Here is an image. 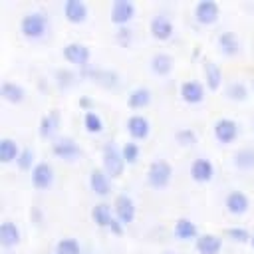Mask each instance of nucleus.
Returning <instances> with one entry per match:
<instances>
[{"instance_id":"1","label":"nucleus","mask_w":254,"mask_h":254,"mask_svg":"<svg viewBox=\"0 0 254 254\" xmlns=\"http://www.w3.org/2000/svg\"><path fill=\"white\" fill-rule=\"evenodd\" d=\"M20 32L28 40H40L50 32V16L42 10L26 12L20 18Z\"/></svg>"},{"instance_id":"2","label":"nucleus","mask_w":254,"mask_h":254,"mask_svg":"<svg viewBox=\"0 0 254 254\" xmlns=\"http://www.w3.org/2000/svg\"><path fill=\"white\" fill-rule=\"evenodd\" d=\"M101 163H103V171L109 175V179H119L127 167L125 159H123V153H121V147L115 143V141H107L101 149Z\"/></svg>"},{"instance_id":"3","label":"nucleus","mask_w":254,"mask_h":254,"mask_svg":"<svg viewBox=\"0 0 254 254\" xmlns=\"http://www.w3.org/2000/svg\"><path fill=\"white\" fill-rule=\"evenodd\" d=\"M173 179V165L165 159H155L147 169V183L153 189H165L169 187Z\"/></svg>"},{"instance_id":"4","label":"nucleus","mask_w":254,"mask_h":254,"mask_svg":"<svg viewBox=\"0 0 254 254\" xmlns=\"http://www.w3.org/2000/svg\"><path fill=\"white\" fill-rule=\"evenodd\" d=\"M212 133H214V139H216L218 143L228 145V143H234V141L238 139V135H240V125H238L234 119H230V117H220V119L214 121Z\"/></svg>"},{"instance_id":"5","label":"nucleus","mask_w":254,"mask_h":254,"mask_svg":"<svg viewBox=\"0 0 254 254\" xmlns=\"http://www.w3.org/2000/svg\"><path fill=\"white\" fill-rule=\"evenodd\" d=\"M113 214H115V218H117L123 226L131 224V222L135 220V214H137L135 200H133L129 194H125V192L117 194L115 200H113Z\"/></svg>"},{"instance_id":"6","label":"nucleus","mask_w":254,"mask_h":254,"mask_svg":"<svg viewBox=\"0 0 254 254\" xmlns=\"http://www.w3.org/2000/svg\"><path fill=\"white\" fill-rule=\"evenodd\" d=\"M62 54H64V60L65 62H69L73 65H79V67H87V64L91 60V50L85 44H81V42H69V44H65L64 50H62Z\"/></svg>"},{"instance_id":"7","label":"nucleus","mask_w":254,"mask_h":254,"mask_svg":"<svg viewBox=\"0 0 254 254\" xmlns=\"http://www.w3.org/2000/svg\"><path fill=\"white\" fill-rule=\"evenodd\" d=\"M109 18H111V22L117 28L127 26L135 18V4H133V0H113L111 10H109Z\"/></svg>"},{"instance_id":"8","label":"nucleus","mask_w":254,"mask_h":254,"mask_svg":"<svg viewBox=\"0 0 254 254\" xmlns=\"http://www.w3.org/2000/svg\"><path fill=\"white\" fill-rule=\"evenodd\" d=\"M220 18V4L216 0H198L194 4V20L202 26H210Z\"/></svg>"},{"instance_id":"9","label":"nucleus","mask_w":254,"mask_h":254,"mask_svg":"<svg viewBox=\"0 0 254 254\" xmlns=\"http://www.w3.org/2000/svg\"><path fill=\"white\" fill-rule=\"evenodd\" d=\"M52 153H54L58 159L73 161V159H77V157L81 155V149H79V145L75 143L73 137L64 135V137H58V139L52 143Z\"/></svg>"},{"instance_id":"10","label":"nucleus","mask_w":254,"mask_h":254,"mask_svg":"<svg viewBox=\"0 0 254 254\" xmlns=\"http://www.w3.org/2000/svg\"><path fill=\"white\" fill-rule=\"evenodd\" d=\"M32 185L38 189V190H46L54 185V179H56V173H54V167L52 163L48 161H38L36 167L32 169Z\"/></svg>"},{"instance_id":"11","label":"nucleus","mask_w":254,"mask_h":254,"mask_svg":"<svg viewBox=\"0 0 254 254\" xmlns=\"http://www.w3.org/2000/svg\"><path fill=\"white\" fill-rule=\"evenodd\" d=\"M149 32H151V36H153L155 40L165 42V40H169V38L175 34V24H173V20H171L169 16L157 14V16H153L151 22H149Z\"/></svg>"},{"instance_id":"12","label":"nucleus","mask_w":254,"mask_h":254,"mask_svg":"<svg viewBox=\"0 0 254 254\" xmlns=\"http://www.w3.org/2000/svg\"><path fill=\"white\" fill-rule=\"evenodd\" d=\"M125 129H127L131 141H143V139H147L149 133H151V123H149V119H147L145 115L133 113V115L127 119Z\"/></svg>"},{"instance_id":"13","label":"nucleus","mask_w":254,"mask_h":254,"mask_svg":"<svg viewBox=\"0 0 254 254\" xmlns=\"http://www.w3.org/2000/svg\"><path fill=\"white\" fill-rule=\"evenodd\" d=\"M60 123H62L60 109H50L46 115H42V119L38 123V135L42 139H54L60 129Z\"/></svg>"},{"instance_id":"14","label":"nucleus","mask_w":254,"mask_h":254,"mask_svg":"<svg viewBox=\"0 0 254 254\" xmlns=\"http://www.w3.org/2000/svg\"><path fill=\"white\" fill-rule=\"evenodd\" d=\"M179 95H181V99H183L185 103L196 105V103H200V101L204 99L206 93H204V85H202L200 81H196V79H187V81L181 83Z\"/></svg>"},{"instance_id":"15","label":"nucleus","mask_w":254,"mask_h":254,"mask_svg":"<svg viewBox=\"0 0 254 254\" xmlns=\"http://www.w3.org/2000/svg\"><path fill=\"white\" fill-rule=\"evenodd\" d=\"M89 16V8L83 0H65L64 2V18L69 24H83Z\"/></svg>"},{"instance_id":"16","label":"nucleus","mask_w":254,"mask_h":254,"mask_svg":"<svg viewBox=\"0 0 254 254\" xmlns=\"http://www.w3.org/2000/svg\"><path fill=\"white\" fill-rule=\"evenodd\" d=\"M224 206H226V210H228L230 214L242 216V214L248 212L250 200H248L246 192H242V190H230V192L226 194V198H224Z\"/></svg>"},{"instance_id":"17","label":"nucleus","mask_w":254,"mask_h":254,"mask_svg":"<svg viewBox=\"0 0 254 254\" xmlns=\"http://www.w3.org/2000/svg\"><path fill=\"white\" fill-rule=\"evenodd\" d=\"M20 238H22V232H20V228H18V224L14 220L6 218V220L0 222V246L4 250L14 248L20 242Z\"/></svg>"},{"instance_id":"18","label":"nucleus","mask_w":254,"mask_h":254,"mask_svg":"<svg viewBox=\"0 0 254 254\" xmlns=\"http://www.w3.org/2000/svg\"><path fill=\"white\" fill-rule=\"evenodd\" d=\"M214 177V165L210 159H204V157H198L192 161L190 165V179L194 183H208L212 181Z\"/></svg>"},{"instance_id":"19","label":"nucleus","mask_w":254,"mask_h":254,"mask_svg":"<svg viewBox=\"0 0 254 254\" xmlns=\"http://www.w3.org/2000/svg\"><path fill=\"white\" fill-rule=\"evenodd\" d=\"M89 189L97 196H107L111 192V179H109V175L103 169H99V167L91 169V173H89Z\"/></svg>"},{"instance_id":"20","label":"nucleus","mask_w":254,"mask_h":254,"mask_svg":"<svg viewBox=\"0 0 254 254\" xmlns=\"http://www.w3.org/2000/svg\"><path fill=\"white\" fill-rule=\"evenodd\" d=\"M194 248L198 254H218L222 250V238L212 232H204L194 240Z\"/></svg>"},{"instance_id":"21","label":"nucleus","mask_w":254,"mask_h":254,"mask_svg":"<svg viewBox=\"0 0 254 254\" xmlns=\"http://www.w3.org/2000/svg\"><path fill=\"white\" fill-rule=\"evenodd\" d=\"M0 97L8 103H22L26 99V89L18 81L4 79L2 85H0Z\"/></svg>"},{"instance_id":"22","label":"nucleus","mask_w":254,"mask_h":254,"mask_svg":"<svg viewBox=\"0 0 254 254\" xmlns=\"http://www.w3.org/2000/svg\"><path fill=\"white\" fill-rule=\"evenodd\" d=\"M115 214H113V206H109L107 202H97L93 208H91V220L95 222V226L99 228H107L111 226Z\"/></svg>"},{"instance_id":"23","label":"nucleus","mask_w":254,"mask_h":254,"mask_svg":"<svg viewBox=\"0 0 254 254\" xmlns=\"http://www.w3.org/2000/svg\"><path fill=\"white\" fill-rule=\"evenodd\" d=\"M216 46L224 56H236L240 52V40L234 32H220L216 38Z\"/></svg>"},{"instance_id":"24","label":"nucleus","mask_w":254,"mask_h":254,"mask_svg":"<svg viewBox=\"0 0 254 254\" xmlns=\"http://www.w3.org/2000/svg\"><path fill=\"white\" fill-rule=\"evenodd\" d=\"M202 75H204V85H206L210 91L220 89V85H222V69L218 67V64H214V62H204V65H202Z\"/></svg>"},{"instance_id":"25","label":"nucleus","mask_w":254,"mask_h":254,"mask_svg":"<svg viewBox=\"0 0 254 254\" xmlns=\"http://www.w3.org/2000/svg\"><path fill=\"white\" fill-rule=\"evenodd\" d=\"M151 89L149 87H145V85H137V87H133L131 91H129V95H127V105L131 107V109H145L149 103H151Z\"/></svg>"},{"instance_id":"26","label":"nucleus","mask_w":254,"mask_h":254,"mask_svg":"<svg viewBox=\"0 0 254 254\" xmlns=\"http://www.w3.org/2000/svg\"><path fill=\"white\" fill-rule=\"evenodd\" d=\"M173 58L167 54V52H157V54H153L151 56V62H149V65H151V71L155 73V75H169L171 71H173Z\"/></svg>"},{"instance_id":"27","label":"nucleus","mask_w":254,"mask_h":254,"mask_svg":"<svg viewBox=\"0 0 254 254\" xmlns=\"http://www.w3.org/2000/svg\"><path fill=\"white\" fill-rule=\"evenodd\" d=\"M20 153H22V149L16 143V139H12V137H2L0 139V163L8 165L12 161H18Z\"/></svg>"},{"instance_id":"28","label":"nucleus","mask_w":254,"mask_h":254,"mask_svg":"<svg viewBox=\"0 0 254 254\" xmlns=\"http://www.w3.org/2000/svg\"><path fill=\"white\" fill-rule=\"evenodd\" d=\"M175 236L181 238V240H196L200 234H198L196 224L190 218L181 216V218L175 220Z\"/></svg>"},{"instance_id":"29","label":"nucleus","mask_w":254,"mask_h":254,"mask_svg":"<svg viewBox=\"0 0 254 254\" xmlns=\"http://www.w3.org/2000/svg\"><path fill=\"white\" fill-rule=\"evenodd\" d=\"M87 75L91 77V81H95L97 85H101L105 89H111V87L119 85V75L111 69H91Z\"/></svg>"},{"instance_id":"30","label":"nucleus","mask_w":254,"mask_h":254,"mask_svg":"<svg viewBox=\"0 0 254 254\" xmlns=\"http://www.w3.org/2000/svg\"><path fill=\"white\" fill-rule=\"evenodd\" d=\"M232 163L236 169L248 171L254 167V147H240L234 155H232Z\"/></svg>"},{"instance_id":"31","label":"nucleus","mask_w":254,"mask_h":254,"mask_svg":"<svg viewBox=\"0 0 254 254\" xmlns=\"http://www.w3.org/2000/svg\"><path fill=\"white\" fill-rule=\"evenodd\" d=\"M224 93H226V97H228L230 101H246L248 95H250V93H248V85H246L244 81H240V79L230 81V83L226 85Z\"/></svg>"},{"instance_id":"32","label":"nucleus","mask_w":254,"mask_h":254,"mask_svg":"<svg viewBox=\"0 0 254 254\" xmlns=\"http://www.w3.org/2000/svg\"><path fill=\"white\" fill-rule=\"evenodd\" d=\"M56 254H81V246L77 242V238L73 236H64L56 242Z\"/></svg>"},{"instance_id":"33","label":"nucleus","mask_w":254,"mask_h":254,"mask_svg":"<svg viewBox=\"0 0 254 254\" xmlns=\"http://www.w3.org/2000/svg\"><path fill=\"white\" fill-rule=\"evenodd\" d=\"M83 127H85V131L91 133V135L101 133V131H103V119H101V115H99L97 111H87V113H83Z\"/></svg>"},{"instance_id":"34","label":"nucleus","mask_w":254,"mask_h":254,"mask_svg":"<svg viewBox=\"0 0 254 254\" xmlns=\"http://www.w3.org/2000/svg\"><path fill=\"white\" fill-rule=\"evenodd\" d=\"M121 153H123V159H125L127 165H135L141 157V147L135 141H127V143L121 145Z\"/></svg>"},{"instance_id":"35","label":"nucleus","mask_w":254,"mask_h":254,"mask_svg":"<svg viewBox=\"0 0 254 254\" xmlns=\"http://www.w3.org/2000/svg\"><path fill=\"white\" fill-rule=\"evenodd\" d=\"M75 79H77V75L69 67H60L56 71V83H58L60 89H69L75 83Z\"/></svg>"},{"instance_id":"36","label":"nucleus","mask_w":254,"mask_h":254,"mask_svg":"<svg viewBox=\"0 0 254 254\" xmlns=\"http://www.w3.org/2000/svg\"><path fill=\"white\" fill-rule=\"evenodd\" d=\"M16 165H18L20 171H30L32 173V169L36 167V153L30 147H24L20 157H18V161H16Z\"/></svg>"},{"instance_id":"37","label":"nucleus","mask_w":254,"mask_h":254,"mask_svg":"<svg viewBox=\"0 0 254 254\" xmlns=\"http://www.w3.org/2000/svg\"><path fill=\"white\" fill-rule=\"evenodd\" d=\"M175 139L181 147H189V145H194L196 143V133L190 129V127H183L175 133Z\"/></svg>"},{"instance_id":"38","label":"nucleus","mask_w":254,"mask_h":254,"mask_svg":"<svg viewBox=\"0 0 254 254\" xmlns=\"http://www.w3.org/2000/svg\"><path fill=\"white\" fill-rule=\"evenodd\" d=\"M226 236H228L230 240H234V242H240V244L250 242V238H252V234H250L244 226H230V228L226 230Z\"/></svg>"},{"instance_id":"39","label":"nucleus","mask_w":254,"mask_h":254,"mask_svg":"<svg viewBox=\"0 0 254 254\" xmlns=\"http://www.w3.org/2000/svg\"><path fill=\"white\" fill-rule=\"evenodd\" d=\"M115 40H117L123 48H127V46L131 44V40H133V32L129 30V26H121V28H117V32H115Z\"/></svg>"},{"instance_id":"40","label":"nucleus","mask_w":254,"mask_h":254,"mask_svg":"<svg viewBox=\"0 0 254 254\" xmlns=\"http://www.w3.org/2000/svg\"><path fill=\"white\" fill-rule=\"evenodd\" d=\"M77 103H79V107H81L85 113H87V111H93V99H91V97L83 95V97H79V101H77Z\"/></svg>"},{"instance_id":"41","label":"nucleus","mask_w":254,"mask_h":254,"mask_svg":"<svg viewBox=\"0 0 254 254\" xmlns=\"http://www.w3.org/2000/svg\"><path fill=\"white\" fill-rule=\"evenodd\" d=\"M109 230L113 232V234H123V230H125V226L117 220V218H113V222H111V226H109Z\"/></svg>"},{"instance_id":"42","label":"nucleus","mask_w":254,"mask_h":254,"mask_svg":"<svg viewBox=\"0 0 254 254\" xmlns=\"http://www.w3.org/2000/svg\"><path fill=\"white\" fill-rule=\"evenodd\" d=\"M161 254H177V252H175V250H163Z\"/></svg>"},{"instance_id":"43","label":"nucleus","mask_w":254,"mask_h":254,"mask_svg":"<svg viewBox=\"0 0 254 254\" xmlns=\"http://www.w3.org/2000/svg\"><path fill=\"white\" fill-rule=\"evenodd\" d=\"M250 246H252V250H254V232H252V238H250Z\"/></svg>"},{"instance_id":"44","label":"nucleus","mask_w":254,"mask_h":254,"mask_svg":"<svg viewBox=\"0 0 254 254\" xmlns=\"http://www.w3.org/2000/svg\"><path fill=\"white\" fill-rule=\"evenodd\" d=\"M4 254H16V252H12V250H6V252H4Z\"/></svg>"},{"instance_id":"45","label":"nucleus","mask_w":254,"mask_h":254,"mask_svg":"<svg viewBox=\"0 0 254 254\" xmlns=\"http://www.w3.org/2000/svg\"><path fill=\"white\" fill-rule=\"evenodd\" d=\"M252 89H254V81H252Z\"/></svg>"},{"instance_id":"46","label":"nucleus","mask_w":254,"mask_h":254,"mask_svg":"<svg viewBox=\"0 0 254 254\" xmlns=\"http://www.w3.org/2000/svg\"><path fill=\"white\" fill-rule=\"evenodd\" d=\"M54 254H56V252H54Z\"/></svg>"}]
</instances>
